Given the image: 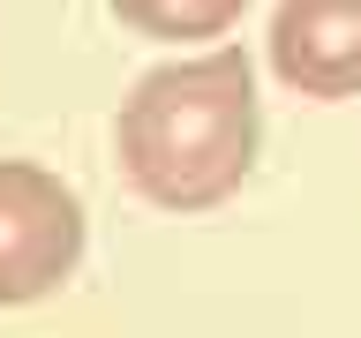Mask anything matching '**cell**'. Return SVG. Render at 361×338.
<instances>
[{
	"mask_svg": "<svg viewBox=\"0 0 361 338\" xmlns=\"http://www.w3.org/2000/svg\"><path fill=\"white\" fill-rule=\"evenodd\" d=\"M264 151V98L248 45H203L143 68L113 113V158L166 218H203L248 188Z\"/></svg>",
	"mask_w": 361,
	"mask_h": 338,
	"instance_id": "obj_1",
	"label": "cell"
},
{
	"mask_svg": "<svg viewBox=\"0 0 361 338\" xmlns=\"http://www.w3.org/2000/svg\"><path fill=\"white\" fill-rule=\"evenodd\" d=\"M83 196L38 158H0V308H30L83 270Z\"/></svg>",
	"mask_w": 361,
	"mask_h": 338,
	"instance_id": "obj_2",
	"label": "cell"
},
{
	"mask_svg": "<svg viewBox=\"0 0 361 338\" xmlns=\"http://www.w3.org/2000/svg\"><path fill=\"white\" fill-rule=\"evenodd\" d=\"M264 61L293 98H316V106L361 98V0H279Z\"/></svg>",
	"mask_w": 361,
	"mask_h": 338,
	"instance_id": "obj_3",
	"label": "cell"
},
{
	"mask_svg": "<svg viewBox=\"0 0 361 338\" xmlns=\"http://www.w3.org/2000/svg\"><path fill=\"white\" fill-rule=\"evenodd\" d=\"M113 23L135 30L151 45H180V53H203V45H226V30H241L248 0H106Z\"/></svg>",
	"mask_w": 361,
	"mask_h": 338,
	"instance_id": "obj_4",
	"label": "cell"
}]
</instances>
